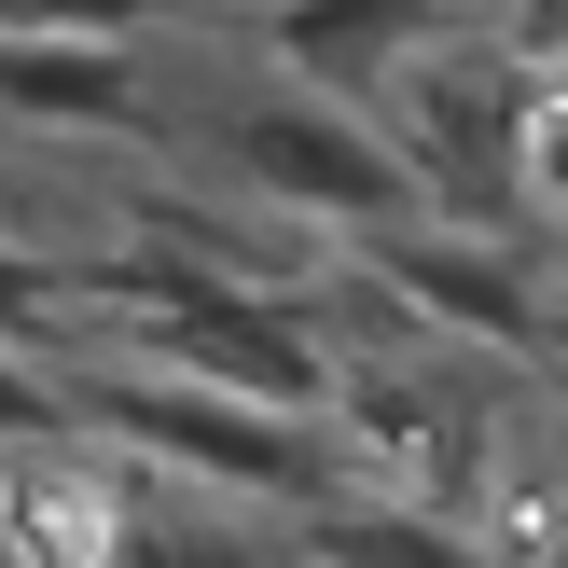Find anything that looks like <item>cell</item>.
Instances as JSON below:
<instances>
[{"label": "cell", "instance_id": "1", "mask_svg": "<svg viewBox=\"0 0 568 568\" xmlns=\"http://www.w3.org/2000/svg\"><path fill=\"white\" fill-rule=\"evenodd\" d=\"M527 111H541V70L499 42H416L388 70V153L430 194V222H471V236H527Z\"/></svg>", "mask_w": 568, "mask_h": 568}, {"label": "cell", "instance_id": "2", "mask_svg": "<svg viewBox=\"0 0 568 568\" xmlns=\"http://www.w3.org/2000/svg\"><path fill=\"white\" fill-rule=\"evenodd\" d=\"M70 416L139 458H166L181 486L209 499H264V514H320L347 499V458H333L305 416H264V403H222V388H181V375H139V361H98L70 375Z\"/></svg>", "mask_w": 568, "mask_h": 568}, {"label": "cell", "instance_id": "3", "mask_svg": "<svg viewBox=\"0 0 568 568\" xmlns=\"http://www.w3.org/2000/svg\"><path fill=\"white\" fill-rule=\"evenodd\" d=\"M209 153L236 166L250 194H264L277 222H305V236H388V222H430V194L403 181V153H388L375 125H361L347 98H305V83H264V98L209 111Z\"/></svg>", "mask_w": 568, "mask_h": 568}, {"label": "cell", "instance_id": "4", "mask_svg": "<svg viewBox=\"0 0 568 568\" xmlns=\"http://www.w3.org/2000/svg\"><path fill=\"white\" fill-rule=\"evenodd\" d=\"M361 292L403 305L416 333H444V347H499L541 375L555 361V277L527 264V236H471V222H388V236H361Z\"/></svg>", "mask_w": 568, "mask_h": 568}, {"label": "cell", "instance_id": "5", "mask_svg": "<svg viewBox=\"0 0 568 568\" xmlns=\"http://www.w3.org/2000/svg\"><path fill=\"white\" fill-rule=\"evenodd\" d=\"M471 0H277V70L305 83V98H388V70H403L416 42H444Z\"/></svg>", "mask_w": 568, "mask_h": 568}, {"label": "cell", "instance_id": "6", "mask_svg": "<svg viewBox=\"0 0 568 568\" xmlns=\"http://www.w3.org/2000/svg\"><path fill=\"white\" fill-rule=\"evenodd\" d=\"M0 125H55V139H153L125 42H0Z\"/></svg>", "mask_w": 568, "mask_h": 568}, {"label": "cell", "instance_id": "7", "mask_svg": "<svg viewBox=\"0 0 568 568\" xmlns=\"http://www.w3.org/2000/svg\"><path fill=\"white\" fill-rule=\"evenodd\" d=\"M305 568H471L458 514H403V499H320L305 514Z\"/></svg>", "mask_w": 568, "mask_h": 568}, {"label": "cell", "instance_id": "8", "mask_svg": "<svg viewBox=\"0 0 568 568\" xmlns=\"http://www.w3.org/2000/svg\"><path fill=\"white\" fill-rule=\"evenodd\" d=\"M125 568H305V555L264 541V527H236V514H194V527H153V514H139L125 527Z\"/></svg>", "mask_w": 568, "mask_h": 568}, {"label": "cell", "instance_id": "9", "mask_svg": "<svg viewBox=\"0 0 568 568\" xmlns=\"http://www.w3.org/2000/svg\"><path fill=\"white\" fill-rule=\"evenodd\" d=\"M0 347H28V361L70 347V264H42V250H0Z\"/></svg>", "mask_w": 568, "mask_h": 568}, {"label": "cell", "instance_id": "10", "mask_svg": "<svg viewBox=\"0 0 568 568\" xmlns=\"http://www.w3.org/2000/svg\"><path fill=\"white\" fill-rule=\"evenodd\" d=\"M83 416H70V375L55 361H28V347H0V444L14 458H42V444H70Z\"/></svg>", "mask_w": 568, "mask_h": 568}, {"label": "cell", "instance_id": "11", "mask_svg": "<svg viewBox=\"0 0 568 568\" xmlns=\"http://www.w3.org/2000/svg\"><path fill=\"white\" fill-rule=\"evenodd\" d=\"M153 0H0V42H125Z\"/></svg>", "mask_w": 568, "mask_h": 568}, {"label": "cell", "instance_id": "12", "mask_svg": "<svg viewBox=\"0 0 568 568\" xmlns=\"http://www.w3.org/2000/svg\"><path fill=\"white\" fill-rule=\"evenodd\" d=\"M541 388H555V430H568V361H541Z\"/></svg>", "mask_w": 568, "mask_h": 568}, {"label": "cell", "instance_id": "13", "mask_svg": "<svg viewBox=\"0 0 568 568\" xmlns=\"http://www.w3.org/2000/svg\"><path fill=\"white\" fill-rule=\"evenodd\" d=\"M0 568H28V555H14V514H0Z\"/></svg>", "mask_w": 568, "mask_h": 568}, {"label": "cell", "instance_id": "14", "mask_svg": "<svg viewBox=\"0 0 568 568\" xmlns=\"http://www.w3.org/2000/svg\"><path fill=\"white\" fill-rule=\"evenodd\" d=\"M541 568H568V541H555V555H541Z\"/></svg>", "mask_w": 568, "mask_h": 568}, {"label": "cell", "instance_id": "15", "mask_svg": "<svg viewBox=\"0 0 568 568\" xmlns=\"http://www.w3.org/2000/svg\"><path fill=\"white\" fill-rule=\"evenodd\" d=\"M250 14H277V0H250Z\"/></svg>", "mask_w": 568, "mask_h": 568}]
</instances>
